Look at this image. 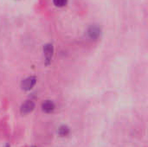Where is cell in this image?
I'll list each match as a JSON object with an SVG mask.
<instances>
[{"label":"cell","instance_id":"6da1fadb","mask_svg":"<svg viewBox=\"0 0 148 147\" xmlns=\"http://www.w3.org/2000/svg\"><path fill=\"white\" fill-rule=\"evenodd\" d=\"M36 78L35 76H29L26 79L23 80V81L21 83V87L23 90L29 91L31 88H33V87L36 85Z\"/></svg>","mask_w":148,"mask_h":147},{"label":"cell","instance_id":"7a4b0ae2","mask_svg":"<svg viewBox=\"0 0 148 147\" xmlns=\"http://www.w3.org/2000/svg\"><path fill=\"white\" fill-rule=\"evenodd\" d=\"M34 109H35V103L32 101H26L21 106L20 112H21L22 114L25 115V114H28V113H31Z\"/></svg>","mask_w":148,"mask_h":147},{"label":"cell","instance_id":"3957f363","mask_svg":"<svg viewBox=\"0 0 148 147\" xmlns=\"http://www.w3.org/2000/svg\"><path fill=\"white\" fill-rule=\"evenodd\" d=\"M53 52H54V49H53L52 44L48 43V44H45L44 45V47H43V53H44V55H45L47 63H49L50 62V61L52 59Z\"/></svg>","mask_w":148,"mask_h":147},{"label":"cell","instance_id":"277c9868","mask_svg":"<svg viewBox=\"0 0 148 147\" xmlns=\"http://www.w3.org/2000/svg\"><path fill=\"white\" fill-rule=\"evenodd\" d=\"M55 104L52 101H45L42 104V109L46 113H50L55 110Z\"/></svg>","mask_w":148,"mask_h":147},{"label":"cell","instance_id":"5b68a950","mask_svg":"<svg viewBox=\"0 0 148 147\" xmlns=\"http://www.w3.org/2000/svg\"><path fill=\"white\" fill-rule=\"evenodd\" d=\"M100 29L96 26H92L88 29V35L91 38H97L100 36Z\"/></svg>","mask_w":148,"mask_h":147},{"label":"cell","instance_id":"8992f818","mask_svg":"<svg viewBox=\"0 0 148 147\" xmlns=\"http://www.w3.org/2000/svg\"><path fill=\"white\" fill-rule=\"evenodd\" d=\"M69 127L68 126H65V125H62L59 127L58 129V134L61 136V137H66L69 134Z\"/></svg>","mask_w":148,"mask_h":147},{"label":"cell","instance_id":"52a82bcc","mask_svg":"<svg viewBox=\"0 0 148 147\" xmlns=\"http://www.w3.org/2000/svg\"><path fill=\"white\" fill-rule=\"evenodd\" d=\"M53 3L57 7H63L67 4L68 0H53Z\"/></svg>","mask_w":148,"mask_h":147},{"label":"cell","instance_id":"ba28073f","mask_svg":"<svg viewBox=\"0 0 148 147\" xmlns=\"http://www.w3.org/2000/svg\"><path fill=\"white\" fill-rule=\"evenodd\" d=\"M34 147H35V146H34Z\"/></svg>","mask_w":148,"mask_h":147}]
</instances>
